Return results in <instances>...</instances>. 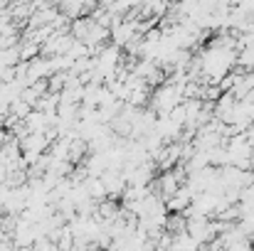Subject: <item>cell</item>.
Segmentation results:
<instances>
[{
	"mask_svg": "<svg viewBox=\"0 0 254 251\" xmlns=\"http://www.w3.org/2000/svg\"><path fill=\"white\" fill-rule=\"evenodd\" d=\"M242 15H247V17H254V0H242L240 5H235Z\"/></svg>",
	"mask_w": 254,
	"mask_h": 251,
	"instance_id": "7a4b0ae2",
	"label": "cell"
},
{
	"mask_svg": "<svg viewBox=\"0 0 254 251\" xmlns=\"http://www.w3.org/2000/svg\"><path fill=\"white\" fill-rule=\"evenodd\" d=\"M183 86H185V84L173 82V79H168L166 84H158L156 91H153V96H151V108H153V113L166 116L175 106H180V103H183Z\"/></svg>",
	"mask_w": 254,
	"mask_h": 251,
	"instance_id": "6da1fadb",
	"label": "cell"
}]
</instances>
